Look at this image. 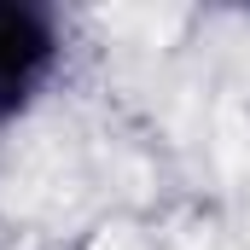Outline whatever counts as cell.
Wrapping results in <instances>:
<instances>
[{
    "instance_id": "1",
    "label": "cell",
    "mask_w": 250,
    "mask_h": 250,
    "mask_svg": "<svg viewBox=\"0 0 250 250\" xmlns=\"http://www.w3.org/2000/svg\"><path fill=\"white\" fill-rule=\"evenodd\" d=\"M64 18L41 0H0V128H18L64 76Z\"/></svg>"
}]
</instances>
